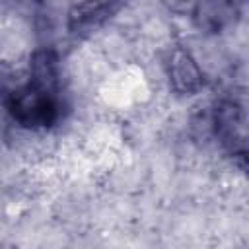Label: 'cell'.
Segmentation results:
<instances>
[{
    "instance_id": "cell-4",
    "label": "cell",
    "mask_w": 249,
    "mask_h": 249,
    "mask_svg": "<svg viewBox=\"0 0 249 249\" xmlns=\"http://www.w3.org/2000/svg\"><path fill=\"white\" fill-rule=\"evenodd\" d=\"M115 12V0H82L68 12V29L88 33L99 27Z\"/></svg>"
},
{
    "instance_id": "cell-2",
    "label": "cell",
    "mask_w": 249,
    "mask_h": 249,
    "mask_svg": "<svg viewBox=\"0 0 249 249\" xmlns=\"http://www.w3.org/2000/svg\"><path fill=\"white\" fill-rule=\"evenodd\" d=\"M214 130L218 140L231 152H245V115L235 101H222L214 111Z\"/></svg>"
},
{
    "instance_id": "cell-6",
    "label": "cell",
    "mask_w": 249,
    "mask_h": 249,
    "mask_svg": "<svg viewBox=\"0 0 249 249\" xmlns=\"http://www.w3.org/2000/svg\"><path fill=\"white\" fill-rule=\"evenodd\" d=\"M175 12H195L200 0H165Z\"/></svg>"
},
{
    "instance_id": "cell-5",
    "label": "cell",
    "mask_w": 249,
    "mask_h": 249,
    "mask_svg": "<svg viewBox=\"0 0 249 249\" xmlns=\"http://www.w3.org/2000/svg\"><path fill=\"white\" fill-rule=\"evenodd\" d=\"M29 84L49 89V91H56L58 86V60L56 54L49 49H41L35 51L29 62Z\"/></svg>"
},
{
    "instance_id": "cell-3",
    "label": "cell",
    "mask_w": 249,
    "mask_h": 249,
    "mask_svg": "<svg viewBox=\"0 0 249 249\" xmlns=\"http://www.w3.org/2000/svg\"><path fill=\"white\" fill-rule=\"evenodd\" d=\"M167 74H169L173 89L179 93H185V95L196 93L204 84V78H202V72H200L196 60L185 49L171 51L169 60H167Z\"/></svg>"
},
{
    "instance_id": "cell-1",
    "label": "cell",
    "mask_w": 249,
    "mask_h": 249,
    "mask_svg": "<svg viewBox=\"0 0 249 249\" xmlns=\"http://www.w3.org/2000/svg\"><path fill=\"white\" fill-rule=\"evenodd\" d=\"M8 109L12 117L21 126H27V128L49 126L58 117V103H56L54 91L37 88L33 84H27L12 91Z\"/></svg>"
},
{
    "instance_id": "cell-7",
    "label": "cell",
    "mask_w": 249,
    "mask_h": 249,
    "mask_svg": "<svg viewBox=\"0 0 249 249\" xmlns=\"http://www.w3.org/2000/svg\"><path fill=\"white\" fill-rule=\"evenodd\" d=\"M31 2H39V0H31Z\"/></svg>"
}]
</instances>
